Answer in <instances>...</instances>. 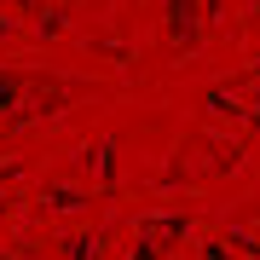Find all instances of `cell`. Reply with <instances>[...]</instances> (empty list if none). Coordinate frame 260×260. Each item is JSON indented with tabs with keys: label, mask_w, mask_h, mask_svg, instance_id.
<instances>
[{
	"label": "cell",
	"mask_w": 260,
	"mask_h": 260,
	"mask_svg": "<svg viewBox=\"0 0 260 260\" xmlns=\"http://www.w3.org/2000/svg\"><path fill=\"white\" fill-rule=\"evenodd\" d=\"M197 0H168V41L174 47H191V35H197Z\"/></svg>",
	"instance_id": "2"
},
{
	"label": "cell",
	"mask_w": 260,
	"mask_h": 260,
	"mask_svg": "<svg viewBox=\"0 0 260 260\" xmlns=\"http://www.w3.org/2000/svg\"><path fill=\"white\" fill-rule=\"evenodd\" d=\"M203 249H208V260H232V254H225V243H203Z\"/></svg>",
	"instance_id": "4"
},
{
	"label": "cell",
	"mask_w": 260,
	"mask_h": 260,
	"mask_svg": "<svg viewBox=\"0 0 260 260\" xmlns=\"http://www.w3.org/2000/svg\"><path fill=\"white\" fill-rule=\"evenodd\" d=\"M18 174H23V162H0V197H6V185H12ZM0 208H6V203H0Z\"/></svg>",
	"instance_id": "3"
},
{
	"label": "cell",
	"mask_w": 260,
	"mask_h": 260,
	"mask_svg": "<svg viewBox=\"0 0 260 260\" xmlns=\"http://www.w3.org/2000/svg\"><path fill=\"white\" fill-rule=\"evenodd\" d=\"M179 232H185V220H179V214H168V220H150L145 232H139V249H133V260H162V254H168V243H174Z\"/></svg>",
	"instance_id": "1"
}]
</instances>
